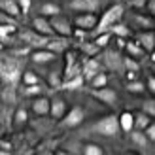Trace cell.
<instances>
[{
  "label": "cell",
  "instance_id": "30bf717a",
  "mask_svg": "<svg viewBox=\"0 0 155 155\" xmlns=\"http://www.w3.org/2000/svg\"><path fill=\"white\" fill-rule=\"evenodd\" d=\"M21 38H23L25 44L32 45V48H36V49L45 48V44H48V40H49V36H42V34H38L36 30H27V32L21 34Z\"/></svg>",
  "mask_w": 155,
  "mask_h": 155
},
{
  "label": "cell",
  "instance_id": "836d02e7",
  "mask_svg": "<svg viewBox=\"0 0 155 155\" xmlns=\"http://www.w3.org/2000/svg\"><path fill=\"white\" fill-rule=\"evenodd\" d=\"M127 91H129V93H144V91H146V85H144L142 81L133 80V81L127 83Z\"/></svg>",
  "mask_w": 155,
  "mask_h": 155
},
{
  "label": "cell",
  "instance_id": "4fadbf2b",
  "mask_svg": "<svg viewBox=\"0 0 155 155\" xmlns=\"http://www.w3.org/2000/svg\"><path fill=\"white\" fill-rule=\"evenodd\" d=\"M55 53L45 49V48H40V49H34L30 53V59H32V63L36 64H45V63H51V61H55Z\"/></svg>",
  "mask_w": 155,
  "mask_h": 155
},
{
  "label": "cell",
  "instance_id": "44dd1931",
  "mask_svg": "<svg viewBox=\"0 0 155 155\" xmlns=\"http://www.w3.org/2000/svg\"><path fill=\"white\" fill-rule=\"evenodd\" d=\"M130 140H133L136 146L144 148V150L150 146V140H148V136L144 134V130H136V129H133V130H130Z\"/></svg>",
  "mask_w": 155,
  "mask_h": 155
},
{
  "label": "cell",
  "instance_id": "c3c4849f",
  "mask_svg": "<svg viewBox=\"0 0 155 155\" xmlns=\"http://www.w3.org/2000/svg\"><path fill=\"white\" fill-rule=\"evenodd\" d=\"M0 136H2V127H0Z\"/></svg>",
  "mask_w": 155,
  "mask_h": 155
},
{
  "label": "cell",
  "instance_id": "8d00e7d4",
  "mask_svg": "<svg viewBox=\"0 0 155 155\" xmlns=\"http://www.w3.org/2000/svg\"><path fill=\"white\" fill-rule=\"evenodd\" d=\"M61 83H63V76H61L59 72H49V85H51V87L59 89Z\"/></svg>",
  "mask_w": 155,
  "mask_h": 155
},
{
  "label": "cell",
  "instance_id": "8992f818",
  "mask_svg": "<svg viewBox=\"0 0 155 155\" xmlns=\"http://www.w3.org/2000/svg\"><path fill=\"white\" fill-rule=\"evenodd\" d=\"M68 10H74V12H89V13H95L100 10V6H102V0H70V2L66 4Z\"/></svg>",
  "mask_w": 155,
  "mask_h": 155
},
{
  "label": "cell",
  "instance_id": "277c9868",
  "mask_svg": "<svg viewBox=\"0 0 155 155\" xmlns=\"http://www.w3.org/2000/svg\"><path fill=\"white\" fill-rule=\"evenodd\" d=\"M85 119V110L81 106H74L70 108V112H66L63 117H61V127L63 129H74L78 125H81Z\"/></svg>",
  "mask_w": 155,
  "mask_h": 155
},
{
  "label": "cell",
  "instance_id": "f1b7e54d",
  "mask_svg": "<svg viewBox=\"0 0 155 155\" xmlns=\"http://www.w3.org/2000/svg\"><path fill=\"white\" fill-rule=\"evenodd\" d=\"M125 48H127V51H129V55L133 57V59H136V57H142L144 55V49L140 48V45H138L136 42H129V44H125Z\"/></svg>",
  "mask_w": 155,
  "mask_h": 155
},
{
  "label": "cell",
  "instance_id": "74e56055",
  "mask_svg": "<svg viewBox=\"0 0 155 155\" xmlns=\"http://www.w3.org/2000/svg\"><path fill=\"white\" fill-rule=\"evenodd\" d=\"M142 112L146 115H150V117H153V115H155V102H153V100H146L144 106H142Z\"/></svg>",
  "mask_w": 155,
  "mask_h": 155
},
{
  "label": "cell",
  "instance_id": "e0dca14e",
  "mask_svg": "<svg viewBox=\"0 0 155 155\" xmlns=\"http://www.w3.org/2000/svg\"><path fill=\"white\" fill-rule=\"evenodd\" d=\"M117 121H119V129L123 133H130L134 129V115L130 112H123L121 115H117Z\"/></svg>",
  "mask_w": 155,
  "mask_h": 155
},
{
  "label": "cell",
  "instance_id": "7dc6e473",
  "mask_svg": "<svg viewBox=\"0 0 155 155\" xmlns=\"http://www.w3.org/2000/svg\"><path fill=\"white\" fill-rule=\"evenodd\" d=\"M57 155H72V153H68V151H57Z\"/></svg>",
  "mask_w": 155,
  "mask_h": 155
},
{
  "label": "cell",
  "instance_id": "681fc988",
  "mask_svg": "<svg viewBox=\"0 0 155 155\" xmlns=\"http://www.w3.org/2000/svg\"><path fill=\"white\" fill-rule=\"evenodd\" d=\"M127 155H136V153H127Z\"/></svg>",
  "mask_w": 155,
  "mask_h": 155
},
{
  "label": "cell",
  "instance_id": "4316f807",
  "mask_svg": "<svg viewBox=\"0 0 155 155\" xmlns=\"http://www.w3.org/2000/svg\"><path fill=\"white\" fill-rule=\"evenodd\" d=\"M2 100H4V104H8V106H13L15 104L17 97H15V89L12 87V85H8V87L2 91Z\"/></svg>",
  "mask_w": 155,
  "mask_h": 155
},
{
  "label": "cell",
  "instance_id": "4dcf8cb0",
  "mask_svg": "<svg viewBox=\"0 0 155 155\" xmlns=\"http://www.w3.org/2000/svg\"><path fill=\"white\" fill-rule=\"evenodd\" d=\"M138 63L133 59V57H123V70L127 72H138Z\"/></svg>",
  "mask_w": 155,
  "mask_h": 155
},
{
  "label": "cell",
  "instance_id": "8fae6325",
  "mask_svg": "<svg viewBox=\"0 0 155 155\" xmlns=\"http://www.w3.org/2000/svg\"><path fill=\"white\" fill-rule=\"evenodd\" d=\"M97 21H98V17H97L95 13L85 12V13H80L74 19V25L80 28V30H93V28H95V25H97Z\"/></svg>",
  "mask_w": 155,
  "mask_h": 155
},
{
  "label": "cell",
  "instance_id": "ab89813d",
  "mask_svg": "<svg viewBox=\"0 0 155 155\" xmlns=\"http://www.w3.org/2000/svg\"><path fill=\"white\" fill-rule=\"evenodd\" d=\"M17 6H19L21 13H28V10H30V0H17Z\"/></svg>",
  "mask_w": 155,
  "mask_h": 155
},
{
  "label": "cell",
  "instance_id": "cb8c5ba5",
  "mask_svg": "<svg viewBox=\"0 0 155 155\" xmlns=\"http://www.w3.org/2000/svg\"><path fill=\"white\" fill-rule=\"evenodd\" d=\"M150 123H151V117H150V115H146L144 112H140V114L134 115V129L136 130H144Z\"/></svg>",
  "mask_w": 155,
  "mask_h": 155
},
{
  "label": "cell",
  "instance_id": "f546056e",
  "mask_svg": "<svg viewBox=\"0 0 155 155\" xmlns=\"http://www.w3.org/2000/svg\"><path fill=\"white\" fill-rule=\"evenodd\" d=\"M40 93H42V85L40 83L25 85V87H23V95L25 97H40Z\"/></svg>",
  "mask_w": 155,
  "mask_h": 155
},
{
  "label": "cell",
  "instance_id": "d4e9b609",
  "mask_svg": "<svg viewBox=\"0 0 155 155\" xmlns=\"http://www.w3.org/2000/svg\"><path fill=\"white\" fill-rule=\"evenodd\" d=\"M12 119H13V123L17 127H21V125H25V123L28 121V114H27L25 108H17V110L13 112V117Z\"/></svg>",
  "mask_w": 155,
  "mask_h": 155
},
{
  "label": "cell",
  "instance_id": "bcb514c9",
  "mask_svg": "<svg viewBox=\"0 0 155 155\" xmlns=\"http://www.w3.org/2000/svg\"><path fill=\"white\" fill-rule=\"evenodd\" d=\"M127 78H129V81L136 80V72H127Z\"/></svg>",
  "mask_w": 155,
  "mask_h": 155
},
{
  "label": "cell",
  "instance_id": "f35d334b",
  "mask_svg": "<svg viewBox=\"0 0 155 155\" xmlns=\"http://www.w3.org/2000/svg\"><path fill=\"white\" fill-rule=\"evenodd\" d=\"M144 134L148 136V140H150V142H153V140H155V125H153V121H151L150 125L144 129Z\"/></svg>",
  "mask_w": 155,
  "mask_h": 155
},
{
  "label": "cell",
  "instance_id": "60d3db41",
  "mask_svg": "<svg viewBox=\"0 0 155 155\" xmlns=\"http://www.w3.org/2000/svg\"><path fill=\"white\" fill-rule=\"evenodd\" d=\"M136 19H138V23H140L142 27H148V28L153 27V21H151L150 17H142V15H136Z\"/></svg>",
  "mask_w": 155,
  "mask_h": 155
},
{
  "label": "cell",
  "instance_id": "7bdbcfd3",
  "mask_svg": "<svg viewBox=\"0 0 155 155\" xmlns=\"http://www.w3.org/2000/svg\"><path fill=\"white\" fill-rule=\"evenodd\" d=\"M148 91H150V93L155 91V78H153V76L148 78Z\"/></svg>",
  "mask_w": 155,
  "mask_h": 155
},
{
  "label": "cell",
  "instance_id": "9a60e30c",
  "mask_svg": "<svg viewBox=\"0 0 155 155\" xmlns=\"http://www.w3.org/2000/svg\"><path fill=\"white\" fill-rule=\"evenodd\" d=\"M136 40H138L136 44L140 45L144 51H153V48H155V34L151 32V30H148V32H140Z\"/></svg>",
  "mask_w": 155,
  "mask_h": 155
},
{
  "label": "cell",
  "instance_id": "7c38bea8",
  "mask_svg": "<svg viewBox=\"0 0 155 155\" xmlns=\"http://www.w3.org/2000/svg\"><path fill=\"white\" fill-rule=\"evenodd\" d=\"M32 27L38 34H42V36H55V32H53V28L49 25V19L48 17H44V15H38V17L32 19Z\"/></svg>",
  "mask_w": 155,
  "mask_h": 155
},
{
  "label": "cell",
  "instance_id": "2e32d148",
  "mask_svg": "<svg viewBox=\"0 0 155 155\" xmlns=\"http://www.w3.org/2000/svg\"><path fill=\"white\" fill-rule=\"evenodd\" d=\"M66 48H68V42H66V38H63V36H55V38L49 36L48 44H45V49L53 51L55 55H57V53H61V51H64Z\"/></svg>",
  "mask_w": 155,
  "mask_h": 155
},
{
  "label": "cell",
  "instance_id": "d6a6232c",
  "mask_svg": "<svg viewBox=\"0 0 155 155\" xmlns=\"http://www.w3.org/2000/svg\"><path fill=\"white\" fill-rule=\"evenodd\" d=\"M110 38H112V34H110V32H102V34H97V40L93 42V44H95L98 49H100V48H106V45H108V42H110Z\"/></svg>",
  "mask_w": 155,
  "mask_h": 155
},
{
  "label": "cell",
  "instance_id": "6da1fadb",
  "mask_svg": "<svg viewBox=\"0 0 155 155\" xmlns=\"http://www.w3.org/2000/svg\"><path fill=\"white\" fill-rule=\"evenodd\" d=\"M23 74V61L12 53H0V80L15 87Z\"/></svg>",
  "mask_w": 155,
  "mask_h": 155
},
{
  "label": "cell",
  "instance_id": "d590c367",
  "mask_svg": "<svg viewBox=\"0 0 155 155\" xmlns=\"http://www.w3.org/2000/svg\"><path fill=\"white\" fill-rule=\"evenodd\" d=\"M83 155H102V148L97 146V144H85Z\"/></svg>",
  "mask_w": 155,
  "mask_h": 155
},
{
  "label": "cell",
  "instance_id": "603a6c76",
  "mask_svg": "<svg viewBox=\"0 0 155 155\" xmlns=\"http://www.w3.org/2000/svg\"><path fill=\"white\" fill-rule=\"evenodd\" d=\"M83 85V78L81 76H76V78H70V80H66L61 83V89H68V91H76L80 89Z\"/></svg>",
  "mask_w": 155,
  "mask_h": 155
},
{
  "label": "cell",
  "instance_id": "d6986e66",
  "mask_svg": "<svg viewBox=\"0 0 155 155\" xmlns=\"http://www.w3.org/2000/svg\"><path fill=\"white\" fill-rule=\"evenodd\" d=\"M32 112L36 115H48L49 114V98L38 97L34 102H32Z\"/></svg>",
  "mask_w": 155,
  "mask_h": 155
},
{
  "label": "cell",
  "instance_id": "ac0fdd59",
  "mask_svg": "<svg viewBox=\"0 0 155 155\" xmlns=\"http://www.w3.org/2000/svg\"><path fill=\"white\" fill-rule=\"evenodd\" d=\"M0 10L4 13H8V15H12V17H19L21 15L17 0H0Z\"/></svg>",
  "mask_w": 155,
  "mask_h": 155
},
{
  "label": "cell",
  "instance_id": "484cf974",
  "mask_svg": "<svg viewBox=\"0 0 155 155\" xmlns=\"http://www.w3.org/2000/svg\"><path fill=\"white\" fill-rule=\"evenodd\" d=\"M108 32H110V34H115L117 38H125V36H129V34H130V30H129L125 25H121V23H114Z\"/></svg>",
  "mask_w": 155,
  "mask_h": 155
},
{
  "label": "cell",
  "instance_id": "b9f144b4",
  "mask_svg": "<svg viewBox=\"0 0 155 155\" xmlns=\"http://www.w3.org/2000/svg\"><path fill=\"white\" fill-rule=\"evenodd\" d=\"M13 30H15V27H12V25H0V36H8Z\"/></svg>",
  "mask_w": 155,
  "mask_h": 155
},
{
  "label": "cell",
  "instance_id": "52a82bcc",
  "mask_svg": "<svg viewBox=\"0 0 155 155\" xmlns=\"http://www.w3.org/2000/svg\"><path fill=\"white\" fill-rule=\"evenodd\" d=\"M91 97H95L97 100H100L106 106H115V102H117V93L114 89H108V87L91 89Z\"/></svg>",
  "mask_w": 155,
  "mask_h": 155
},
{
  "label": "cell",
  "instance_id": "e575fe53",
  "mask_svg": "<svg viewBox=\"0 0 155 155\" xmlns=\"http://www.w3.org/2000/svg\"><path fill=\"white\" fill-rule=\"evenodd\" d=\"M80 48H81V51H83L87 57H93V55H97V53L100 51L95 44H85V42H83V44H80Z\"/></svg>",
  "mask_w": 155,
  "mask_h": 155
},
{
  "label": "cell",
  "instance_id": "ba28073f",
  "mask_svg": "<svg viewBox=\"0 0 155 155\" xmlns=\"http://www.w3.org/2000/svg\"><path fill=\"white\" fill-rule=\"evenodd\" d=\"M98 72H102V70H100V63H98V61L93 59V57H85L83 64H81V78H83V81H91L93 76H97Z\"/></svg>",
  "mask_w": 155,
  "mask_h": 155
},
{
  "label": "cell",
  "instance_id": "7402d4cb",
  "mask_svg": "<svg viewBox=\"0 0 155 155\" xmlns=\"http://www.w3.org/2000/svg\"><path fill=\"white\" fill-rule=\"evenodd\" d=\"M40 13L44 15V17H53V15H59L61 13V6H57L55 2H45V4H42V8H40Z\"/></svg>",
  "mask_w": 155,
  "mask_h": 155
},
{
  "label": "cell",
  "instance_id": "5bb4252c",
  "mask_svg": "<svg viewBox=\"0 0 155 155\" xmlns=\"http://www.w3.org/2000/svg\"><path fill=\"white\" fill-rule=\"evenodd\" d=\"M49 114H51V117L53 119H61L63 115L66 114V102H64V98H53L49 100Z\"/></svg>",
  "mask_w": 155,
  "mask_h": 155
},
{
  "label": "cell",
  "instance_id": "3957f363",
  "mask_svg": "<svg viewBox=\"0 0 155 155\" xmlns=\"http://www.w3.org/2000/svg\"><path fill=\"white\" fill-rule=\"evenodd\" d=\"M119 121H117V115H104L102 119H98L95 125H93V133L97 134H104V136H117L119 134Z\"/></svg>",
  "mask_w": 155,
  "mask_h": 155
},
{
  "label": "cell",
  "instance_id": "f6af8a7d",
  "mask_svg": "<svg viewBox=\"0 0 155 155\" xmlns=\"http://www.w3.org/2000/svg\"><path fill=\"white\" fill-rule=\"evenodd\" d=\"M148 12H150V15L155 13V0H150L148 2Z\"/></svg>",
  "mask_w": 155,
  "mask_h": 155
},
{
  "label": "cell",
  "instance_id": "7a4b0ae2",
  "mask_svg": "<svg viewBox=\"0 0 155 155\" xmlns=\"http://www.w3.org/2000/svg\"><path fill=\"white\" fill-rule=\"evenodd\" d=\"M121 17H123V6H121V4H114V6H110L102 15H100V19L97 21L95 28H93V32H95V34L108 32V30H110V27L114 25V23H117Z\"/></svg>",
  "mask_w": 155,
  "mask_h": 155
},
{
  "label": "cell",
  "instance_id": "ee69618b",
  "mask_svg": "<svg viewBox=\"0 0 155 155\" xmlns=\"http://www.w3.org/2000/svg\"><path fill=\"white\" fill-rule=\"evenodd\" d=\"M133 6H136V8H142V6H146V0H129Z\"/></svg>",
  "mask_w": 155,
  "mask_h": 155
},
{
  "label": "cell",
  "instance_id": "ffe728a7",
  "mask_svg": "<svg viewBox=\"0 0 155 155\" xmlns=\"http://www.w3.org/2000/svg\"><path fill=\"white\" fill-rule=\"evenodd\" d=\"M12 117H13L12 106L0 104V127H10L12 125Z\"/></svg>",
  "mask_w": 155,
  "mask_h": 155
},
{
  "label": "cell",
  "instance_id": "9c48e42d",
  "mask_svg": "<svg viewBox=\"0 0 155 155\" xmlns=\"http://www.w3.org/2000/svg\"><path fill=\"white\" fill-rule=\"evenodd\" d=\"M104 64L114 72H123V57L119 55L117 51H112V49H106L104 55H102Z\"/></svg>",
  "mask_w": 155,
  "mask_h": 155
},
{
  "label": "cell",
  "instance_id": "83f0119b",
  "mask_svg": "<svg viewBox=\"0 0 155 155\" xmlns=\"http://www.w3.org/2000/svg\"><path fill=\"white\" fill-rule=\"evenodd\" d=\"M89 83H91V87H93V89L106 87V83H108V76H106L104 72H98L97 76H93V80H91Z\"/></svg>",
  "mask_w": 155,
  "mask_h": 155
},
{
  "label": "cell",
  "instance_id": "1f68e13d",
  "mask_svg": "<svg viewBox=\"0 0 155 155\" xmlns=\"http://www.w3.org/2000/svg\"><path fill=\"white\" fill-rule=\"evenodd\" d=\"M21 80H23V83L25 85H34V83H40V78H38L34 72H23L21 74Z\"/></svg>",
  "mask_w": 155,
  "mask_h": 155
},
{
  "label": "cell",
  "instance_id": "5b68a950",
  "mask_svg": "<svg viewBox=\"0 0 155 155\" xmlns=\"http://www.w3.org/2000/svg\"><path fill=\"white\" fill-rule=\"evenodd\" d=\"M49 25L53 28V32H55V36H63V38H68L72 36L74 28H72V23L61 17V15H53V17H49Z\"/></svg>",
  "mask_w": 155,
  "mask_h": 155
}]
</instances>
